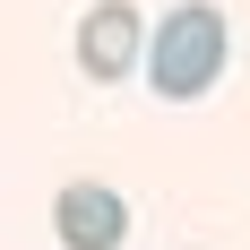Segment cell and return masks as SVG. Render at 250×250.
Instances as JSON below:
<instances>
[{"label":"cell","instance_id":"obj_1","mask_svg":"<svg viewBox=\"0 0 250 250\" xmlns=\"http://www.w3.org/2000/svg\"><path fill=\"white\" fill-rule=\"evenodd\" d=\"M225 9L216 0H181V9H164V26H155V43H147V78H155V95L164 104H190L216 86V69H225Z\"/></svg>","mask_w":250,"mask_h":250},{"label":"cell","instance_id":"obj_2","mask_svg":"<svg viewBox=\"0 0 250 250\" xmlns=\"http://www.w3.org/2000/svg\"><path fill=\"white\" fill-rule=\"evenodd\" d=\"M52 225L69 250H121L129 242V207L121 190H104V181H69L61 199H52Z\"/></svg>","mask_w":250,"mask_h":250},{"label":"cell","instance_id":"obj_3","mask_svg":"<svg viewBox=\"0 0 250 250\" xmlns=\"http://www.w3.org/2000/svg\"><path fill=\"white\" fill-rule=\"evenodd\" d=\"M129 61H138V9L129 0H95L78 18V69L86 78H129Z\"/></svg>","mask_w":250,"mask_h":250}]
</instances>
